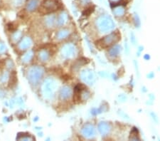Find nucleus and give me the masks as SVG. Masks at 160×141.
I'll use <instances>...</instances> for the list:
<instances>
[{
	"label": "nucleus",
	"mask_w": 160,
	"mask_h": 141,
	"mask_svg": "<svg viewBox=\"0 0 160 141\" xmlns=\"http://www.w3.org/2000/svg\"><path fill=\"white\" fill-rule=\"evenodd\" d=\"M95 27L97 32L101 34H108L114 31L115 24L109 14H102L95 20Z\"/></svg>",
	"instance_id": "1"
},
{
	"label": "nucleus",
	"mask_w": 160,
	"mask_h": 141,
	"mask_svg": "<svg viewBox=\"0 0 160 141\" xmlns=\"http://www.w3.org/2000/svg\"><path fill=\"white\" fill-rule=\"evenodd\" d=\"M58 88L57 81L53 78H47L45 79L41 86V93L46 99H51L55 95Z\"/></svg>",
	"instance_id": "2"
},
{
	"label": "nucleus",
	"mask_w": 160,
	"mask_h": 141,
	"mask_svg": "<svg viewBox=\"0 0 160 141\" xmlns=\"http://www.w3.org/2000/svg\"><path fill=\"white\" fill-rule=\"evenodd\" d=\"M61 6L58 0H44L39 7V12L41 14H48L58 10Z\"/></svg>",
	"instance_id": "3"
},
{
	"label": "nucleus",
	"mask_w": 160,
	"mask_h": 141,
	"mask_svg": "<svg viewBox=\"0 0 160 141\" xmlns=\"http://www.w3.org/2000/svg\"><path fill=\"white\" fill-rule=\"evenodd\" d=\"M120 39V34L118 32H112L106 34L98 41V43L103 48H108Z\"/></svg>",
	"instance_id": "4"
},
{
	"label": "nucleus",
	"mask_w": 160,
	"mask_h": 141,
	"mask_svg": "<svg viewBox=\"0 0 160 141\" xmlns=\"http://www.w3.org/2000/svg\"><path fill=\"white\" fill-rule=\"evenodd\" d=\"M44 73V68L41 66H33L29 71V80L31 83L37 85Z\"/></svg>",
	"instance_id": "5"
},
{
	"label": "nucleus",
	"mask_w": 160,
	"mask_h": 141,
	"mask_svg": "<svg viewBox=\"0 0 160 141\" xmlns=\"http://www.w3.org/2000/svg\"><path fill=\"white\" fill-rule=\"evenodd\" d=\"M61 55L66 59L73 58L77 54V48L73 43H66L61 48Z\"/></svg>",
	"instance_id": "6"
},
{
	"label": "nucleus",
	"mask_w": 160,
	"mask_h": 141,
	"mask_svg": "<svg viewBox=\"0 0 160 141\" xmlns=\"http://www.w3.org/2000/svg\"><path fill=\"white\" fill-rule=\"evenodd\" d=\"M80 77L83 83L89 86L94 85L96 82V76L92 69L85 68L82 70L80 73Z\"/></svg>",
	"instance_id": "7"
},
{
	"label": "nucleus",
	"mask_w": 160,
	"mask_h": 141,
	"mask_svg": "<svg viewBox=\"0 0 160 141\" xmlns=\"http://www.w3.org/2000/svg\"><path fill=\"white\" fill-rule=\"evenodd\" d=\"M81 133L82 136L86 138V139L92 140L96 137V128H95L93 124L90 123H88L85 124L81 128Z\"/></svg>",
	"instance_id": "8"
},
{
	"label": "nucleus",
	"mask_w": 160,
	"mask_h": 141,
	"mask_svg": "<svg viewBox=\"0 0 160 141\" xmlns=\"http://www.w3.org/2000/svg\"><path fill=\"white\" fill-rule=\"evenodd\" d=\"M98 130L102 137H107L112 131V125L109 122L101 121L98 125Z\"/></svg>",
	"instance_id": "9"
},
{
	"label": "nucleus",
	"mask_w": 160,
	"mask_h": 141,
	"mask_svg": "<svg viewBox=\"0 0 160 141\" xmlns=\"http://www.w3.org/2000/svg\"><path fill=\"white\" fill-rule=\"evenodd\" d=\"M121 49H122L121 46L118 44V43H115V44L111 46V47H108L107 52L108 57L111 58V59H115L120 54Z\"/></svg>",
	"instance_id": "10"
},
{
	"label": "nucleus",
	"mask_w": 160,
	"mask_h": 141,
	"mask_svg": "<svg viewBox=\"0 0 160 141\" xmlns=\"http://www.w3.org/2000/svg\"><path fill=\"white\" fill-rule=\"evenodd\" d=\"M126 7L122 4H117L112 8V14L117 18H122L126 14Z\"/></svg>",
	"instance_id": "11"
},
{
	"label": "nucleus",
	"mask_w": 160,
	"mask_h": 141,
	"mask_svg": "<svg viewBox=\"0 0 160 141\" xmlns=\"http://www.w3.org/2000/svg\"><path fill=\"white\" fill-rule=\"evenodd\" d=\"M72 89L70 86H63V88L61 89L60 93H59V97H60L61 100L62 101H66V100L69 99L72 96Z\"/></svg>",
	"instance_id": "12"
},
{
	"label": "nucleus",
	"mask_w": 160,
	"mask_h": 141,
	"mask_svg": "<svg viewBox=\"0 0 160 141\" xmlns=\"http://www.w3.org/2000/svg\"><path fill=\"white\" fill-rule=\"evenodd\" d=\"M68 21V15L66 12H62L56 17V25L58 27H62L67 24Z\"/></svg>",
	"instance_id": "13"
},
{
	"label": "nucleus",
	"mask_w": 160,
	"mask_h": 141,
	"mask_svg": "<svg viewBox=\"0 0 160 141\" xmlns=\"http://www.w3.org/2000/svg\"><path fill=\"white\" fill-rule=\"evenodd\" d=\"M45 24L48 28H52L56 24V17L52 14V13L48 14L45 19Z\"/></svg>",
	"instance_id": "14"
},
{
	"label": "nucleus",
	"mask_w": 160,
	"mask_h": 141,
	"mask_svg": "<svg viewBox=\"0 0 160 141\" xmlns=\"http://www.w3.org/2000/svg\"><path fill=\"white\" fill-rule=\"evenodd\" d=\"M70 34L71 32L68 29H63L59 31V32L57 33V34H56V38L60 41L64 40L70 36Z\"/></svg>",
	"instance_id": "15"
},
{
	"label": "nucleus",
	"mask_w": 160,
	"mask_h": 141,
	"mask_svg": "<svg viewBox=\"0 0 160 141\" xmlns=\"http://www.w3.org/2000/svg\"><path fill=\"white\" fill-rule=\"evenodd\" d=\"M32 40H31L30 38H28V37H26L25 38H24L21 43H19V47L20 49L22 50H24V49H27V48H29L31 47V45H32Z\"/></svg>",
	"instance_id": "16"
},
{
	"label": "nucleus",
	"mask_w": 160,
	"mask_h": 141,
	"mask_svg": "<svg viewBox=\"0 0 160 141\" xmlns=\"http://www.w3.org/2000/svg\"><path fill=\"white\" fill-rule=\"evenodd\" d=\"M38 57H39V59L41 61H48L50 57V52L46 48L41 49L39 52V54H38Z\"/></svg>",
	"instance_id": "17"
},
{
	"label": "nucleus",
	"mask_w": 160,
	"mask_h": 141,
	"mask_svg": "<svg viewBox=\"0 0 160 141\" xmlns=\"http://www.w3.org/2000/svg\"><path fill=\"white\" fill-rule=\"evenodd\" d=\"M38 0H29L27 4V9L29 11H33L38 7Z\"/></svg>",
	"instance_id": "18"
},
{
	"label": "nucleus",
	"mask_w": 160,
	"mask_h": 141,
	"mask_svg": "<svg viewBox=\"0 0 160 141\" xmlns=\"http://www.w3.org/2000/svg\"><path fill=\"white\" fill-rule=\"evenodd\" d=\"M32 58H33V52L32 51H29V52H27L24 55V56L22 58V60L24 62H29V61L32 60Z\"/></svg>",
	"instance_id": "19"
},
{
	"label": "nucleus",
	"mask_w": 160,
	"mask_h": 141,
	"mask_svg": "<svg viewBox=\"0 0 160 141\" xmlns=\"http://www.w3.org/2000/svg\"><path fill=\"white\" fill-rule=\"evenodd\" d=\"M134 129H135V130H132V131L131 133H130V140H140V138L138 137V130H137L136 128H134Z\"/></svg>",
	"instance_id": "20"
},
{
	"label": "nucleus",
	"mask_w": 160,
	"mask_h": 141,
	"mask_svg": "<svg viewBox=\"0 0 160 141\" xmlns=\"http://www.w3.org/2000/svg\"><path fill=\"white\" fill-rule=\"evenodd\" d=\"M79 4L83 7H87L92 4V0H78Z\"/></svg>",
	"instance_id": "21"
},
{
	"label": "nucleus",
	"mask_w": 160,
	"mask_h": 141,
	"mask_svg": "<svg viewBox=\"0 0 160 141\" xmlns=\"http://www.w3.org/2000/svg\"><path fill=\"white\" fill-rule=\"evenodd\" d=\"M134 20H135V25L138 27H139V26L140 25V17L138 16V14H136V13L135 14V16H134Z\"/></svg>",
	"instance_id": "22"
},
{
	"label": "nucleus",
	"mask_w": 160,
	"mask_h": 141,
	"mask_svg": "<svg viewBox=\"0 0 160 141\" xmlns=\"http://www.w3.org/2000/svg\"><path fill=\"white\" fill-rule=\"evenodd\" d=\"M5 50H6V47H5L4 43H0V53H3Z\"/></svg>",
	"instance_id": "23"
},
{
	"label": "nucleus",
	"mask_w": 160,
	"mask_h": 141,
	"mask_svg": "<svg viewBox=\"0 0 160 141\" xmlns=\"http://www.w3.org/2000/svg\"><path fill=\"white\" fill-rule=\"evenodd\" d=\"M20 37H21V33L19 32H18L15 33V34H14V37H14V40H18Z\"/></svg>",
	"instance_id": "24"
},
{
	"label": "nucleus",
	"mask_w": 160,
	"mask_h": 141,
	"mask_svg": "<svg viewBox=\"0 0 160 141\" xmlns=\"http://www.w3.org/2000/svg\"><path fill=\"white\" fill-rule=\"evenodd\" d=\"M111 4H119L122 1V0H109Z\"/></svg>",
	"instance_id": "25"
},
{
	"label": "nucleus",
	"mask_w": 160,
	"mask_h": 141,
	"mask_svg": "<svg viewBox=\"0 0 160 141\" xmlns=\"http://www.w3.org/2000/svg\"><path fill=\"white\" fill-rule=\"evenodd\" d=\"M131 38H132V42L133 43V44H135V42H136V39H135V34H133V33H132V34H131Z\"/></svg>",
	"instance_id": "26"
},
{
	"label": "nucleus",
	"mask_w": 160,
	"mask_h": 141,
	"mask_svg": "<svg viewBox=\"0 0 160 141\" xmlns=\"http://www.w3.org/2000/svg\"><path fill=\"white\" fill-rule=\"evenodd\" d=\"M154 76V74L153 73H151L149 74V77H150V78H153Z\"/></svg>",
	"instance_id": "27"
}]
</instances>
